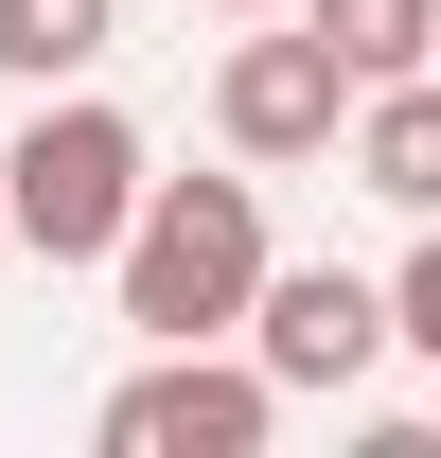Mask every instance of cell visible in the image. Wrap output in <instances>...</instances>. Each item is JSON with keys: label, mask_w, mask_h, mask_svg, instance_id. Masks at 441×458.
I'll return each mask as SVG.
<instances>
[{"label": "cell", "mask_w": 441, "mask_h": 458, "mask_svg": "<svg viewBox=\"0 0 441 458\" xmlns=\"http://www.w3.org/2000/svg\"><path fill=\"white\" fill-rule=\"evenodd\" d=\"M212 123H229V159H335L353 141V54H335L318 18L300 36H229V71H212Z\"/></svg>", "instance_id": "cell-4"}, {"label": "cell", "mask_w": 441, "mask_h": 458, "mask_svg": "<svg viewBox=\"0 0 441 458\" xmlns=\"http://www.w3.org/2000/svg\"><path fill=\"white\" fill-rule=\"evenodd\" d=\"M353 194H388V212H441V71H388V89H353Z\"/></svg>", "instance_id": "cell-6"}, {"label": "cell", "mask_w": 441, "mask_h": 458, "mask_svg": "<svg viewBox=\"0 0 441 458\" xmlns=\"http://www.w3.org/2000/svg\"><path fill=\"white\" fill-rule=\"evenodd\" d=\"M388 335H406V318H388V283H353V265H265V300H247V352H265L282 388H353Z\"/></svg>", "instance_id": "cell-5"}, {"label": "cell", "mask_w": 441, "mask_h": 458, "mask_svg": "<svg viewBox=\"0 0 441 458\" xmlns=\"http://www.w3.org/2000/svg\"><path fill=\"white\" fill-rule=\"evenodd\" d=\"M142 123L89 106V89H36V123H18V159H0V212H18V247L36 265H124V229H142Z\"/></svg>", "instance_id": "cell-2"}, {"label": "cell", "mask_w": 441, "mask_h": 458, "mask_svg": "<svg viewBox=\"0 0 441 458\" xmlns=\"http://www.w3.org/2000/svg\"><path fill=\"white\" fill-rule=\"evenodd\" d=\"M107 36H124L107 0H0V71H18V89H71Z\"/></svg>", "instance_id": "cell-8"}, {"label": "cell", "mask_w": 441, "mask_h": 458, "mask_svg": "<svg viewBox=\"0 0 441 458\" xmlns=\"http://www.w3.org/2000/svg\"><path fill=\"white\" fill-rule=\"evenodd\" d=\"M0 265H18V212H0Z\"/></svg>", "instance_id": "cell-11"}, {"label": "cell", "mask_w": 441, "mask_h": 458, "mask_svg": "<svg viewBox=\"0 0 441 458\" xmlns=\"http://www.w3.org/2000/svg\"><path fill=\"white\" fill-rule=\"evenodd\" d=\"M388 318H406V352H441V212H424V247L388 265Z\"/></svg>", "instance_id": "cell-9"}, {"label": "cell", "mask_w": 441, "mask_h": 458, "mask_svg": "<svg viewBox=\"0 0 441 458\" xmlns=\"http://www.w3.org/2000/svg\"><path fill=\"white\" fill-rule=\"evenodd\" d=\"M335 54H353V89H388V71H441V0H300Z\"/></svg>", "instance_id": "cell-7"}, {"label": "cell", "mask_w": 441, "mask_h": 458, "mask_svg": "<svg viewBox=\"0 0 441 458\" xmlns=\"http://www.w3.org/2000/svg\"><path fill=\"white\" fill-rule=\"evenodd\" d=\"M247 300H265V194L247 176H160L142 229H124V318L142 335H247Z\"/></svg>", "instance_id": "cell-1"}, {"label": "cell", "mask_w": 441, "mask_h": 458, "mask_svg": "<svg viewBox=\"0 0 441 458\" xmlns=\"http://www.w3.org/2000/svg\"><path fill=\"white\" fill-rule=\"evenodd\" d=\"M265 423H282V370L265 352H212V335H177L160 370L107 388V441L124 458H265Z\"/></svg>", "instance_id": "cell-3"}, {"label": "cell", "mask_w": 441, "mask_h": 458, "mask_svg": "<svg viewBox=\"0 0 441 458\" xmlns=\"http://www.w3.org/2000/svg\"><path fill=\"white\" fill-rule=\"evenodd\" d=\"M212 18H282V0H212Z\"/></svg>", "instance_id": "cell-10"}]
</instances>
